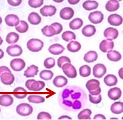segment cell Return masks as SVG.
<instances>
[{"label":"cell","mask_w":123,"mask_h":120,"mask_svg":"<svg viewBox=\"0 0 123 120\" xmlns=\"http://www.w3.org/2000/svg\"><path fill=\"white\" fill-rule=\"evenodd\" d=\"M61 104L65 107L77 110L85 106L86 101V94L81 88L69 87L61 93Z\"/></svg>","instance_id":"cell-1"},{"label":"cell","mask_w":123,"mask_h":120,"mask_svg":"<svg viewBox=\"0 0 123 120\" xmlns=\"http://www.w3.org/2000/svg\"><path fill=\"white\" fill-rule=\"evenodd\" d=\"M87 89L92 95L96 96L100 94L101 92V89L100 87L99 81L96 79L89 80L86 84Z\"/></svg>","instance_id":"cell-2"},{"label":"cell","mask_w":123,"mask_h":120,"mask_svg":"<svg viewBox=\"0 0 123 120\" xmlns=\"http://www.w3.org/2000/svg\"><path fill=\"white\" fill-rule=\"evenodd\" d=\"M25 86L29 90L32 91H39L45 86V83L42 81H36L35 80H28L25 83Z\"/></svg>","instance_id":"cell-3"},{"label":"cell","mask_w":123,"mask_h":120,"mask_svg":"<svg viewBox=\"0 0 123 120\" xmlns=\"http://www.w3.org/2000/svg\"><path fill=\"white\" fill-rule=\"evenodd\" d=\"M43 42L38 39H31L26 44L28 49L32 52H38L41 51L43 47Z\"/></svg>","instance_id":"cell-4"},{"label":"cell","mask_w":123,"mask_h":120,"mask_svg":"<svg viewBox=\"0 0 123 120\" xmlns=\"http://www.w3.org/2000/svg\"><path fill=\"white\" fill-rule=\"evenodd\" d=\"M16 111L19 115L28 116L32 113L33 108L30 104L27 103H21L16 108Z\"/></svg>","instance_id":"cell-5"},{"label":"cell","mask_w":123,"mask_h":120,"mask_svg":"<svg viewBox=\"0 0 123 120\" xmlns=\"http://www.w3.org/2000/svg\"><path fill=\"white\" fill-rule=\"evenodd\" d=\"M63 72L67 77L74 78L77 76V71L76 68L70 63H66L62 66Z\"/></svg>","instance_id":"cell-6"},{"label":"cell","mask_w":123,"mask_h":120,"mask_svg":"<svg viewBox=\"0 0 123 120\" xmlns=\"http://www.w3.org/2000/svg\"><path fill=\"white\" fill-rule=\"evenodd\" d=\"M25 61L22 59L17 58L12 60L10 62V66L13 70L15 72H20L25 68Z\"/></svg>","instance_id":"cell-7"},{"label":"cell","mask_w":123,"mask_h":120,"mask_svg":"<svg viewBox=\"0 0 123 120\" xmlns=\"http://www.w3.org/2000/svg\"><path fill=\"white\" fill-rule=\"evenodd\" d=\"M107 72V69L103 64L98 63L93 68V74L96 78H101Z\"/></svg>","instance_id":"cell-8"},{"label":"cell","mask_w":123,"mask_h":120,"mask_svg":"<svg viewBox=\"0 0 123 120\" xmlns=\"http://www.w3.org/2000/svg\"><path fill=\"white\" fill-rule=\"evenodd\" d=\"M104 19V15L100 11L92 12L89 15V20L94 24H100Z\"/></svg>","instance_id":"cell-9"},{"label":"cell","mask_w":123,"mask_h":120,"mask_svg":"<svg viewBox=\"0 0 123 120\" xmlns=\"http://www.w3.org/2000/svg\"><path fill=\"white\" fill-rule=\"evenodd\" d=\"M6 53L12 57L19 56L22 53V49L18 45H11L6 48Z\"/></svg>","instance_id":"cell-10"},{"label":"cell","mask_w":123,"mask_h":120,"mask_svg":"<svg viewBox=\"0 0 123 120\" xmlns=\"http://www.w3.org/2000/svg\"><path fill=\"white\" fill-rule=\"evenodd\" d=\"M56 8L53 5H45L40 10V13L43 17H52L56 12Z\"/></svg>","instance_id":"cell-11"},{"label":"cell","mask_w":123,"mask_h":120,"mask_svg":"<svg viewBox=\"0 0 123 120\" xmlns=\"http://www.w3.org/2000/svg\"><path fill=\"white\" fill-rule=\"evenodd\" d=\"M104 36L107 40L113 41L116 39L118 36V31L117 29L113 28H108L104 31Z\"/></svg>","instance_id":"cell-12"},{"label":"cell","mask_w":123,"mask_h":120,"mask_svg":"<svg viewBox=\"0 0 123 120\" xmlns=\"http://www.w3.org/2000/svg\"><path fill=\"white\" fill-rule=\"evenodd\" d=\"M114 46V43L112 41L105 39L103 40L100 43L99 48L101 52L104 53H106L109 52L110 50H113Z\"/></svg>","instance_id":"cell-13"},{"label":"cell","mask_w":123,"mask_h":120,"mask_svg":"<svg viewBox=\"0 0 123 120\" xmlns=\"http://www.w3.org/2000/svg\"><path fill=\"white\" fill-rule=\"evenodd\" d=\"M74 14V11L72 8H63L60 11V17L62 19L65 20H69L73 18Z\"/></svg>","instance_id":"cell-14"},{"label":"cell","mask_w":123,"mask_h":120,"mask_svg":"<svg viewBox=\"0 0 123 120\" xmlns=\"http://www.w3.org/2000/svg\"><path fill=\"white\" fill-rule=\"evenodd\" d=\"M5 24L9 26H16L19 22V19L18 17L14 14H9L6 16L5 18Z\"/></svg>","instance_id":"cell-15"},{"label":"cell","mask_w":123,"mask_h":120,"mask_svg":"<svg viewBox=\"0 0 123 120\" xmlns=\"http://www.w3.org/2000/svg\"><path fill=\"white\" fill-rule=\"evenodd\" d=\"M108 22L113 26H120L123 24V18L120 15L111 14L108 17Z\"/></svg>","instance_id":"cell-16"},{"label":"cell","mask_w":123,"mask_h":120,"mask_svg":"<svg viewBox=\"0 0 123 120\" xmlns=\"http://www.w3.org/2000/svg\"><path fill=\"white\" fill-rule=\"evenodd\" d=\"M1 81L5 85H11L15 80V77L11 72H5L0 76Z\"/></svg>","instance_id":"cell-17"},{"label":"cell","mask_w":123,"mask_h":120,"mask_svg":"<svg viewBox=\"0 0 123 120\" xmlns=\"http://www.w3.org/2000/svg\"><path fill=\"white\" fill-rule=\"evenodd\" d=\"M122 95V91L118 87H114L110 89L108 91V96L111 100H117L120 98Z\"/></svg>","instance_id":"cell-18"},{"label":"cell","mask_w":123,"mask_h":120,"mask_svg":"<svg viewBox=\"0 0 123 120\" xmlns=\"http://www.w3.org/2000/svg\"><path fill=\"white\" fill-rule=\"evenodd\" d=\"M65 50V48L61 44L55 43L52 45L48 49V50L51 54L54 55H59L63 53Z\"/></svg>","instance_id":"cell-19"},{"label":"cell","mask_w":123,"mask_h":120,"mask_svg":"<svg viewBox=\"0 0 123 120\" xmlns=\"http://www.w3.org/2000/svg\"><path fill=\"white\" fill-rule=\"evenodd\" d=\"M14 102V99L9 94H3L0 96V105L4 107L11 106Z\"/></svg>","instance_id":"cell-20"},{"label":"cell","mask_w":123,"mask_h":120,"mask_svg":"<svg viewBox=\"0 0 123 120\" xmlns=\"http://www.w3.org/2000/svg\"><path fill=\"white\" fill-rule=\"evenodd\" d=\"M96 29L93 25H87L81 30L82 34L86 37H91L95 34Z\"/></svg>","instance_id":"cell-21"},{"label":"cell","mask_w":123,"mask_h":120,"mask_svg":"<svg viewBox=\"0 0 123 120\" xmlns=\"http://www.w3.org/2000/svg\"><path fill=\"white\" fill-rule=\"evenodd\" d=\"M68 79L63 76H57L54 78L53 83L56 87H63L68 84Z\"/></svg>","instance_id":"cell-22"},{"label":"cell","mask_w":123,"mask_h":120,"mask_svg":"<svg viewBox=\"0 0 123 120\" xmlns=\"http://www.w3.org/2000/svg\"><path fill=\"white\" fill-rule=\"evenodd\" d=\"M28 20L29 22L32 25H37L41 23L42 18L38 13L32 12L29 15L28 17Z\"/></svg>","instance_id":"cell-23"},{"label":"cell","mask_w":123,"mask_h":120,"mask_svg":"<svg viewBox=\"0 0 123 120\" xmlns=\"http://www.w3.org/2000/svg\"><path fill=\"white\" fill-rule=\"evenodd\" d=\"M39 70L38 67L35 65H31L27 68L25 72L24 75L25 77L29 78V77H33L37 75Z\"/></svg>","instance_id":"cell-24"},{"label":"cell","mask_w":123,"mask_h":120,"mask_svg":"<svg viewBox=\"0 0 123 120\" xmlns=\"http://www.w3.org/2000/svg\"><path fill=\"white\" fill-rule=\"evenodd\" d=\"M120 7V4L117 0H109L105 5V9L109 12L117 11Z\"/></svg>","instance_id":"cell-25"},{"label":"cell","mask_w":123,"mask_h":120,"mask_svg":"<svg viewBox=\"0 0 123 120\" xmlns=\"http://www.w3.org/2000/svg\"><path fill=\"white\" fill-rule=\"evenodd\" d=\"M108 59L110 60L112 62H118L121 59V54L120 52L116 51V50H111L108 52L107 54Z\"/></svg>","instance_id":"cell-26"},{"label":"cell","mask_w":123,"mask_h":120,"mask_svg":"<svg viewBox=\"0 0 123 120\" xmlns=\"http://www.w3.org/2000/svg\"><path fill=\"white\" fill-rule=\"evenodd\" d=\"M97 58H98V54L97 52L91 50L86 53L84 56L83 59L86 62L92 63L95 62L97 59Z\"/></svg>","instance_id":"cell-27"},{"label":"cell","mask_w":123,"mask_h":120,"mask_svg":"<svg viewBox=\"0 0 123 120\" xmlns=\"http://www.w3.org/2000/svg\"><path fill=\"white\" fill-rule=\"evenodd\" d=\"M98 4L96 1H91V0H87L83 4V7L85 10L87 11H92L96 10L98 8Z\"/></svg>","instance_id":"cell-28"},{"label":"cell","mask_w":123,"mask_h":120,"mask_svg":"<svg viewBox=\"0 0 123 120\" xmlns=\"http://www.w3.org/2000/svg\"><path fill=\"white\" fill-rule=\"evenodd\" d=\"M104 82L107 86H113L117 84L118 82L117 77L113 74H108L104 77Z\"/></svg>","instance_id":"cell-29"},{"label":"cell","mask_w":123,"mask_h":120,"mask_svg":"<svg viewBox=\"0 0 123 120\" xmlns=\"http://www.w3.org/2000/svg\"><path fill=\"white\" fill-rule=\"evenodd\" d=\"M111 111L114 114H120L123 112V103L120 101L114 102L111 106Z\"/></svg>","instance_id":"cell-30"},{"label":"cell","mask_w":123,"mask_h":120,"mask_svg":"<svg viewBox=\"0 0 123 120\" xmlns=\"http://www.w3.org/2000/svg\"><path fill=\"white\" fill-rule=\"evenodd\" d=\"M67 49L70 52H77L79 51L81 49V44L77 41H71L68 43Z\"/></svg>","instance_id":"cell-31"},{"label":"cell","mask_w":123,"mask_h":120,"mask_svg":"<svg viewBox=\"0 0 123 120\" xmlns=\"http://www.w3.org/2000/svg\"><path fill=\"white\" fill-rule=\"evenodd\" d=\"M83 25V21L80 18H75L69 23V27L73 30H77L80 29Z\"/></svg>","instance_id":"cell-32"},{"label":"cell","mask_w":123,"mask_h":120,"mask_svg":"<svg viewBox=\"0 0 123 120\" xmlns=\"http://www.w3.org/2000/svg\"><path fill=\"white\" fill-rule=\"evenodd\" d=\"M43 35L47 37H51L56 35V31L51 25H46L41 29Z\"/></svg>","instance_id":"cell-33"},{"label":"cell","mask_w":123,"mask_h":120,"mask_svg":"<svg viewBox=\"0 0 123 120\" xmlns=\"http://www.w3.org/2000/svg\"><path fill=\"white\" fill-rule=\"evenodd\" d=\"M13 92L14 93V95L16 98L18 99H23L26 96V94H24V93H26L27 91L24 88L19 87L15 89Z\"/></svg>","instance_id":"cell-34"},{"label":"cell","mask_w":123,"mask_h":120,"mask_svg":"<svg viewBox=\"0 0 123 120\" xmlns=\"http://www.w3.org/2000/svg\"><path fill=\"white\" fill-rule=\"evenodd\" d=\"M19 36L17 33L10 32L6 37V42L9 44H14L19 41Z\"/></svg>","instance_id":"cell-35"},{"label":"cell","mask_w":123,"mask_h":120,"mask_svg":"<svg viewBox=\"0 0 123 120\" xmlns=\"http://www.w3.org/2000/svg\"><path fill=\"white\" fill-rule=\"evenodd\" d=\"M29 29V25L26 22L24 21H19V24L15 26V29L21 34L25 33Z\"/></svg>","instance_id":"cell-36"},{"label":"cell","mask_w":123,"mask_h":120,"mask_svg":"<svg viewBox=\"0 0 123 120\" xmlns=\"http://www.w3.org/2000/svg\"><path fill=\"white\" fill-rule=\"evenodd\" d=\"M92 113V111L90 109H84L79 113L77 117L79 120H91L90 115Z\"/></svg>","instance_id":"cell-37"},{"label":"cell","mask_w":123,"mask_h":120,"mask_svg":"<svg viewBox=\"0 0 123 120\" xmlns=\"http://www.w3.org/2000/svg\"><path fill=\"white\" fill-rule=\"evenodd\" d=\"M62 38L63 40H64L66 42H70L72 40H75L76 38V35L73 32L67 30L63 32L62 35Z\"/></svg>","instance_id":"cell-38"},{"label":"cell","mask_w":123,"mask_h":120,"mask_svg":"<svg viewBox=\"0 0 123 120\" xmlns=\"http://www.w3.org/2000/svg\"><path fill=\"white\" fill-rule=\"evenodd\" d=\"M28 100L29 102L35 104H39L45 102V99L42 97V96H37V95H31L28 98Z\"/></svg>","instance_id":"cell-39"},{"label":"cell","mask_w":123,"mask_h":120,"mask_svg":"<svg viewBox=\"0 0 123 120\" xmlns=\"http://www.w3.org/2000/svg\"><path fill=\"white\" fill-rule=\"evenodd\" d=\"M91 74V68L87 65H84L79 68V74L81 77H86Z\"/></svg>","instance_id":"cell-40"},{"label":"cell","mask_w":123,"mask_h":120,"mask_svg":"<svg viewBox=\"0 0 123 120\" xmlns=\"http://www.w3.org/2000/svg\"><path fill=\"white\" fill-rule=\"evenodd\" d=\"M41 78L45 80H51L53 76V73L50 70H43L39 74Z\"/></svg>","instance_id":"cell-41"},{"label":"cell","mask_w":123,"mask_h":120,"mask_svg":"<svg viewBox=\"0 0 123 120\" xmlns=\"http://www.w3.org/2000/svg\"><path fill=\"white\" fill-rule=\"evenodd\" d=\"M43 65L46 69H51L55 65V60L53 58H48L45 60Z\"/></svg>","instance_id":"cell-42"},{"label":"cell","mask_w":123,"mask_h":120,"mask_svg":"<svg viewBox=\"0 0 123 120\" xmlns=\"http://www.w3.org/2000/svg\"><path fill=\"white\" fill-rule=\"evenodd\" d=\"M43 4V0H29L28 4L31 7L33 8H37L41 6Z\"/></svg>","instance_id":"cell-43"},{"label":"cell","mask_w":123,"mask_h":120,"mask_svg":"<svg viewBox=\"0 0 123 120\" xmlns=\"http://www.w3.org/2000/svg\"><path fill=\"white\" fill-rule=\"evenodd\" d=\"M89 100L92 103L95 104H99L102 100V98H101V94H98V95L94 96L92 95V94H89Z\"/></svg>","instance_id":"cell-44"},{"label":"cell","mask_w":123,"mask_h":120,"mask_svg":"<svg viewBox=\"0 0 123 120\" xmlns=\"http://www.w3.org/2000/svg\"><path fill=\"white\" fill-rule=\"evenodd\" d=\"M66 63H71V60L67 56H61L57 60V66L61 68L62 66Z\"/></svg>","instance_id":"cell-45"},{"label":"cell","mask_w":123,"mask_h":120,"mask_svg":"<svg viewBox=\"0 0 123 120\" xmlns=\"http://www.w3.org/2000/svg\"><path fill=\"white\" fill-rule=\"evenodd\" d=\"M38 120H52V116L46 112H41L37 116Z\"/></svg>","instance_id":"cell-46"},{"label":"cell","mask_w":123,"mask_h":120,"mask_svg":"<svg viewBox=\"0 0 123 120\" xmlns=\"http://www.w3.org/2000/svg\"><path fill=\"white\" fill-rule=\"evenodd\" d=\"M51 26L53 28L55 29L56 31V35L59 34L63 30V26L61 24L58 23V22H55L51 24Z\"/></svg>","instance_id":"cell-47"},{"label":"cell","mask_w":123,"mask_h":120,"mask_svg":"<svg viewBox=\"0 0 123 120\" xmlns=\"http://www.w3.org/2000/svg\"><path fill=\"white\" fill-rule=\"evenodd\" d=\"M8 3L13 6H17L22 3V0H7Z\"/></svg>","instance_id":"cell-48"},{"label":"cell","mask_w":123,"mask_h":120,"mask_svg":"<svg viewBox=\"0 0 123 120\" xmlns=\"http://www.w3.org/2000/svg\"><path fill=\"white\" fill-rule=\"evenodd\" d=\"M5 72H11L8 67L6 66H1L0 67V76L2 75L3 73H5Z\"/></svg>","instance_id":"cell-49"},{"label":"cell","mask_w":123,"mask_h":120,"mask_svg":"<svg viewBox=\"0 0 123 120\" xmlns=\"http://www.w3.org/2000/svg\"><path fill=\"white\" fill-rule=\"evenodd\" d=\"M106 118H105V116L102 115V114H97V115H96L94 117V118H93V120H105Z\"/></svg>","instance_id":"cell-50"},{"label":"cell","mask_w":123,"mask_h":120,"mask_svg":"<svg viewBox=\"0 0 123 120\" xmlns=\"http://www.w3.org/2000/svg\"><path fill=\"white\" fill-rule=\"evenodd\" d=\"M68 1L70 5H76L78 4L80 0H68Z\"/></svg>","instance_id":"cell-51"},{"label":"cell","mask_w":123,"mask_h":120,"mask_svg":"<svg viewBox=\"0 0 123 120\" xmlns=\"http://www.w3.org/2000/svg\"><path fill=\"white\" fill-rule=\"evenodd\" d=\"M72 120L71 117H69V116H66V115H63L60 117L59 118H58V120Z\"/></svg>","instance_id":"cell-52"},{"label":"cell","mask_w":123,"mask_h":120,"mask_svg":"<svg viewBox=\"0 0 123 120\" xmlns=\"http://www.w3.org/2000/svg\"><path fill=\"white\" fill-rule=\"evenodd\" d=\"M123 68L122 67L121 69H120L118 72V74H119V76L120 77V78L121 79H123Z\"/></svg>","instance_id":"cell-53"},{"label":"cell","mask_w":123,"mask_h":120,"mask_svg":"<svg viewBox=\"0 0 123 120\" xmlns=\"http://www.w3.org/2000/svg\"><path fill=\"white\" fill-rule=\"evenodd\" d=\"M4 56V53L3 50L0 49V59L3 58Z\"/></svg>","instance_id":"cell-54"},{"label":"cell","mask_w":123,"mask_h":120,"mask_svg":"<svg viewBox=\"0 0 123 120\" xmlns=\"http://www.w3.org/2000/svg\"><path fill=\"white\" fill-rule=\"evenodd\" d=\"M54 2H57V3H61V2H62L64 0H53Z\"/></svg>","instance_id":"cell-55"},{"label":"cell","mask_w":123,"mask_h":120,"mask_svg":"<svg viewBox=\"0 0 123 120\" xmlns=\"http://www.w3.org/2000/svg\"><path fill=\"white\" fill-rule=\"evenodd\" d=\"M3 43V40H2V39L0 37V45H1Z\"/></svg>","instance_id":"cell-56"},{"label":"cell","mask_w":123,"mask_h":120,"mask_svg":"<svg viewBox=\"0 0 123 120\" xmlns=\"http://www.w3.org/2000/svg\"><path fill=\"white\" fill-rule=\"evenodd\" d=\"M2 18H1V17H0V25L2 24Z\"/></svg>","instance_id":"cell-57"},{"label":"cell","mask_w":123,"mask_h":120,"mask_svg":"<svg viewBox=\"0 0 123 120\" xmlns=\"http://www.w3.org/2000/svg\"><path fill=\"white\" fill-rule=\"evenodd\" d=\"M117 1H118L119 2V1H123V0H117Z\"/></svg>","instance_id":"cell-58"},{"label":"cell","mask_w":123,"mask_h":120,"mask_svg":"<svg viewBox=\"0 0 123 120\" xmlns=\"http://www.w3.org/2000/svg\"><path fill=\"white\" fill-rule=\"evenodd\" d=\"M0 113H1V109H0Z\"/></svg>","instance_id":"cell-59"},{"label":"cell","mask_w":123,"mask_h":120,"mask_svg":"<svg viewBox=\"0 0 123 120\" xmlns=\"http://www.w3.org/2000/svg\"><path fill=\"white\" fill-rule=\"evenodd\" d=\"M0 30H1V29H0Z\"/></svg>","instance_id":"cell-60"}]
</instances>
